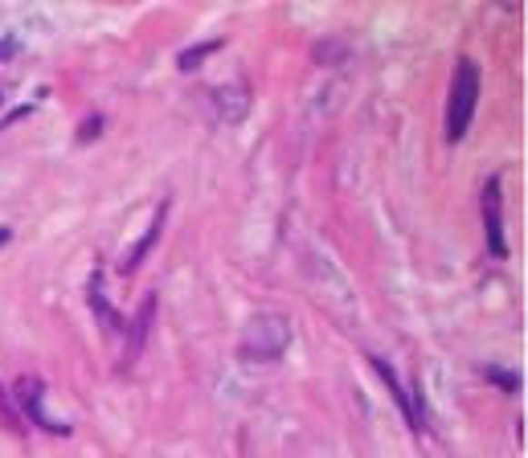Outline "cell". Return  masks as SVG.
Returning <instances> with one entry per match:
<instances>
[{
  "instance_id": "1",
  "label": "cell",
  "mask_w": 528,
  "mask_h": 458,
  "mask_svg": "<svg viewBox=\"0 0 528 458\" xmlns=\"http://www.w3.org/2000/svg\"><path fill=\"white\" fill-rule=\"evenodd\" d=\"M475 103H479V65L471 57H463L459 70H454V82H451V111H446V139L451 144H459L467 135Z\"/></svg>"
},
{
  "instance_id": "2",
  "label": "cell",
  "mask_w": 528,
  "mask_h": 458,
  "mask_svg": "<svg viewBox=\"0 0 528 458\" xmlns=\"http://www.w3.org/2000/svg\"><path fill=\"white\" fill-rule=\"evenodd\" d=\"M291 344V319L274 315V311H263L246 324V335H242V348L246 356H258V360H279Z\"/></svg>"
},
{
  "instance_id": "3",
  "label": "cell",
  "mask_w": 528,
  "mask_h": 458,
  "mask_svg": "<svg viewBox=\"0 0 528 458\" xmlns=\"http://www.w3.org/2000/svg\"><path fill=\"white\" fill-rule=\"evenodd\" d=\"M483 229H487V250L495 258L508 254V242H503V201H500V176L487 180L483 188Z\"/></svg>"
},
{
  "instance_id": "4",
  "label": "cell",
  "mask_w": 528,
  "mask_h": 458,
  "mask_svg": "<svg viewBox=\"0 0 528 458\" xmlns=\"http://www.w3.org/2000/svg\"><path fill=\"white\" fill-rule=\"evenodd\" d=\"M17 397H21V409H25L29 417H34L42 430H50V433H70V425L66 422H54V417H45V409H42V381H34V376H21L17 381Z\"/></svg>"
},
{
  "instance_id": "5",
  "label": "cell",
  "mask_w": 528,
  "mask_h": 458,
  "mask_svg": "<svg viewBox=\"0 0 528 458\" xmlns=\"http://www.w3.org/2000/svg\"><path fill=\"white\" fill-rule=\"evenodd\" d=\"M164 217H168V201H160V209H156V217H152V225H148V234L140 237V242H135V250L132 254H124V274H132V270H140V262L148 258L152 254V245H156V237L164 234Z\"/></svg>"
},
{
  "instance_id": "6",
  "label": "cell",
  "mask_w": 528,
  "mask_h": 458,
  "mask_svg": "<svg viewBox=\"0 0 528 458\" xmlns=\"http://www.w3.org/2000/svg\"><path fill=\"white\" fill-rule=\"evenodd\" d=\"M152 315H156V294H144V303H140V315H135V324H132V344H127V352H124V364H132V360L140 356L144 340H148Z\"/></svg>"
},
{
  "instance_id": "7",
  "label": "cell",
  "mask_w": 528,
  "mask_h": 458,
  "mask_svg": "<svg viewBox=\"0 0 528 458\" xmlns=\"http://www.w3.org/2000/svg\"><path fill=\"white\" fill-rule=\"evenodd\" d=\"M373 368H377V373H381V381H385V384H389V393H394V401H397V405H402V413H405V422H410V425H418V413H413V405H410V397H405V393H402V384H397V376H394V368H389V364H385V360H373Z\"/></svg>"
},
{
  "instance_id": "8",
  "label": "cell",
  "mask_w": 528,
  "mask_h": 458,
  "mask_svg": "<svg viewBox=\"0 0 528 458\" xmlns=\"http://www.w3.org/2000/svg\"><path fill=\"white\" fill-rule=\"evenodd\" d=\"M91 307H95V315L103 319V327H107V332H115V327H119V315H115V311H111L107 294H103V283H99V274L91 278Z\"/></svg>"
},
{
  "instance_id": "9",
  "label": "cell",
  "mask_w": 528,
  "mask_h": 458,
  "mask_svg": "<svg viewBox=\"0 0 528 458\" xmlns=\"http://www.w3.org/2000/svg\"><path fill=\"white\" fill-rule=\"evenodd\" d=\"M217 41H209V45H197V49H184L181 54V70H197L201 62H205V54H214Z\"/></svg>"
},
{
  "instance_id": "10",
  "label": "cell",
  "mask_w": 528,
  "mask_h": 458,
  "mask_svg": "<svg viewBox=\"0 0 528 458\" xmlns=\"http://www.w3.org/2000/svg\"><path fill=\"white\" fill-rule=\"evenodd\" d=\"M483 376H487V381H495V384H503L508 393H516V389H520V381H516L512 373H503V368H492V364H487V368H483Z\"/></svg>"
},
{
  "instance_id": "11",
  "label": "cell",
  "mask_w": 528,
  "mask_h": 458,
  "mask_svg": "<svg viewBox=\"0 0 528 458\" xmlns=\"http://www.w3.org/2000/svg\"><path fill=\"white\" fill-rule=\"evenodd\" d=\"M0 413H5V422H9L13 430H17V413H13V409H9V401H5V393H0Z\"/></svg>"
},
{
  "instance_id": "12",
  "label": "cell",
  "mask_w": 528,
  "mask_h": 458,
  "mask_svg": "<svg viewBox=\"0 0 528 458\" xmlns=\"http://www.w3.org/2000/svg\"><path fill=\"white\" fill-rule=\"evenodd\" d=\"M99 127H103V123H99V119H91V123L83 127V135H78V139H95V131H99Z\"/></svg>"
},
{
  "instance_id": "13",
  "label": "cell",
  "mask_w": 528,
  "mask_h": 458,
  "mask_svg": "<svg viewBox=\"0 0 528 458\" xmlns=\"http://www.w3.org/2000/svg\"><path fill=\"white\" fill-rule=\"evenodd\" d=\"M9 237H13V229H9V225H0V245L9 242Z\"/></svg>"
},
{
  "instance_id": "14",
  "label": "cell",
  "mask_w": 528,
  "mask_h": 458,
  "mask_svg": "<svg viewBox=\"0 0 528 458\" xmlns=\"http://www.w3.org/2000/svg\"><path fill=\"white\" fill-rule=\"evenodd\" d=\"M13 54V45H9V41H0V57H9Z\"/></svg>"
}]
</instances>
